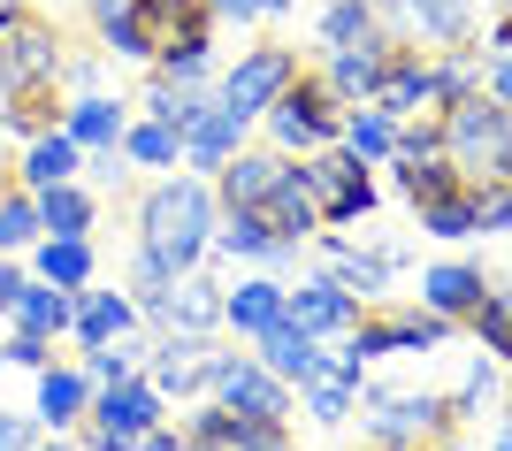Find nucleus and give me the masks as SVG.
<instances>
[{
    "mask_svg": "<svg viewBox=\"0 0 512 451\" xmlns=\"http://www.w3.org/2000/svg\"><path fill=\"white\" fill-rule=\"evenodd\" d=\"M436 123H444V161L467 176V184H505L512 176V108L505 100L459 92V100L436 108Z\"/></svg>",
    "mask_w": 512,
    "mask_h": 451,
    "instance_id": "nucleus-2",
    "label": "nucleus"
},
{
    "mask_svg": "<svg viewBox=\"0 0 512 451\" xmlns=\"http://www.w3.org/2000/svg\"><path fill=\"white\" fill-rule=\"evenodd\" d=\"M398 153H444V123H436V115H413V123H398Z\"/></svg>",
    "mask_w": 512,
    "mask_h": 451,
    "instance_id": "nucleus-47",
    "label": "nucleus"
},
{
    "mask_svg": "<svg viewBox=\"0 0 512 451\" xmlns=\"http://www.w3.org/2000/svg\"><path fill=\"white\" fill-rule=\"evenodd\" d=\"M291 8H299V0H260V16H291Z\"/></svg>",
    "mask_w": 512,
    "mask_h": 451,
    "instance_id": "nucleus-56",
    "label": "nucleus"
},
{
    "mask_svg": "<svg viewBox=\"0 0 512 451\" xmlns=\"http://www.w3.org/2000/svg\"><path fill=\"white\" fill-rule=\"evenodd\" d=\"M123 123H130L123 92H85V100H69V108H62V130H69V138H77L85 153L123 146Z\"/></svg>",
    "mask_w": 512,
    "mask_h": 451,
    "instance_id": "nucleus-28",
    "label": "nucleus"
},
{
    "mask_svg": "<svg viewBox=\"0 0 512 451\" xmlns=\"http://www.w3.org/2000/svg\"><path fill=\"white\" fill-rule=\"evenodd\" d=\"M367 451H406V444H367Z\"/></svg>",
    "mask_w": 512,
    "mask_h": 451,
    "instance_id": "nucleus-59",
    "label": "nucleus"
},
{
    "mask_svg": "<svg viewBox=\"0 0 512 451\" xmlns=\"http://www.w3.org/2000/svg\"><path fill=\"white\" fill-rule=\"evenodd\" d=\"M337 146L352 153V161H367V169H383L390 153H398V123H390L383 108H344V130Z\"/></svg>",
    "mask_w": 512,
    "mask_h": 451,
    "instance_id": "nucleus-37",
    "label": "nucleus"
},
{
    "mask_svg": "<svg viewBox=\"0 0 512 451\" xmlns=\"http://www.w3.org/2000/svg\"><path fill=\"white\" fill-rule=\"evenodd\" d=\"M184 451H291V421H237L230 406L199 398L184 421Z\"/></svg>",
    "mask_w": 512,
    "mask_h": 451,
    "instance_id": "nucleus-11",
    "label": "nucleus"
},
{
    "mask_svg": "<svg viewBox=\"0 0 512 451\" xmlns=\"http://www.w3.org/2000/svg\"><path fill=\"white\" fill-rule=\"evenodd\" d=\"M299 176L321 207V230H344V222H367L375 215V176L367 161H352L344 146H321V153H299Z\"/></svg>",
    "mask_w": 512,
    "mask_h": 451,
    "instance_id": "nucleus-6",
    "label": "nucleus"
},
{
    "mask_svg": "<svg viewBox=\"0 0 512 451\" xmlns=\"http://www.w3.org/2000/svg\"><path fill=\"white\" fill-rule=\"evenodd\" d=\"M260 130H268V146L276 153H321V146H337V130H344V100L337 85L321 77V69H299L291 85L276 92V108L260 115Z\"/></svg>",
    "mask_w": 512,
    "mask_h": 451,
    "instance_id": "nucleus-3",
    "label": "nucleus"
},
{
    "mask_svg": "<svg viewBox=\"0 0 512 451\" xmlns=\"http://www.w3.org/2000/svg\"><path fill=\"white\" fill-rule=\"evenodd\" d=\"M39 444V421L31 413H0V451H31Z\"/></svg>",
    "mask_w": 512,
    "mask_h": 451,
    "instance_id": "nucleus-49",
    "label": "nucleus"
},
{
    "mask_svg": "<svg viewBox=\"0 0 512 451\" xmlns=\"http://www.w3.org/2000/svg\"><path fill=\"white\" fill-rule=\"evenodd\" d=\"M138 451H184V429H169V421H161V429L138 436Z\"/></svg>",
    "mask_w": 512,
    "mask_h": 451,
    "instance_id": "nucleus-53",
    "label": "nucleus"
},
{
    "mask_svg": "<svg viewBox=\"0 0 512 451\" xmlns=\"http://www.w3.org/2000/svg\"><path fill=\"white\" fill-rule=\"evenodd\" d=\"M268 245H276V230H268V215L260 207H222V222H214V253L222 260H268Z\"/></svg>",
    "mask_w": 512,
    "mask_h": 451,
    "instance_id": "nucleus-38",
    "label": "nucleus"
},
{
    "mask_svg": "<svg viewBox=\"0 0 512 451\" xmlns=\"http://www.w3.org/2000/svg\"><path fill=\"white\" fill-rule=\"evenodd\" d=\"M299 406L314 429H344L352 413H360V367H344L337 352H329V367H321L314 383H299Z\"/></svg>",
    "mask_w": 512,
    "mask_h": 451,
    "instance_id": "nucleus-27",
    "label": "nucleus"
},
{
    "mask_svg": "<svg viewBox=\"0 0 512 451\" xmlns=\"http://www.w3.org/2000/svg\"><path fill=\"white\" fill-rule=\"evenodd\" d=\"M490 451H512V421H505V429H497V436H490Z\"/></svg>",
    "mask_w": 512,
    "mask_h": 451,
    "instance_id": "nucleus-58",
    "label": "nucleus"
},
{
    "mask_svg": "<svg viewBox=\"0 0 512 451\" xmlns=\"http://www.w3.org/2000/svg\"><path fill=\"white\" fill-rule=\"evenodd\" d=\"M31 451H77V444H69V436H46V444H31Z\"/></svg>",
    "mask_w": 512,
    "mask_h": 451,
    "instance_id": "nucleus-57",
    "label": "nucleus"
},
{
    "mask_svg": "<svg viewBox=\"0 0 512 451\" xmlns=\"http://www.w3.org/2000/svg\"><path fill=\"white\" fill-rule=\"evenodd\" d=\"M383 169H390V184H398V199H406V207H421V199H444L451 184H467V176L451 169L444 153H390Z\"/></svg>",
    "mask_w": 512,
    "mask_h": 451,
    "instance_id": "nucleus-34",
    "label": "nucleus"
},
{
    "mask_svg": "<svg viewBox=\"0 0 512 451\" xmlns=\"http://www.w3.org/2000/svg\"><path fill=\"white\" fill-rule=\"evenodd\" d=\"M467 329H474V344H482L490 360H512V291H505V283L482 291V306L467 314Z\"/></svg>",
    "mask_w": 512,
    "mask_h": 451,
    "instance_id": "nucleus-39",
    "label": "nucleus"
},
{
    "mask_svg": "<svg viewBox=\"0 0 512 451\" xmlns=\"http://www.w3.org/2000/svg\"><path fill=\"white\" fill-rule=\"evenodd\" d=\"M291 451H299V444H291Z\"/></svg>",
    "mask_w": 512,
    "mask_h": 451,
    "instance_id": "nucleus-61",
    "label": "nucleus"
},
{
    "mask_svg": "<svg viewBox=\"0 0 512 451\" xmlns=\"http://www.w3.org/2000/svg\"><path fill=\"white\" fill-rule=\"evenodd\" d=\"M138 322H146V314H138V299H130V291H77V322H69V337L77 344H115V337H138Z\"/></svg>",
    "mask_w": 512,
    "mask_h": 451,
    "instance_id": "nucleus-26",
    "label": "nucleus"
},
{
    "mask_svg": "<svg viewBox=\"0 0 512 451\" xmlns=\"http://www.w3.org/2000/svg\"><path fill=\"white\" fill-rule=\"evenodd\" d=\"M92 383H123V375H146V344L138 337H115V344H85V360H77Z\"/></svg>",
    "mask_w": 512,
    "mask_h": 451,
    "instance_id": "nucleus-42",
    "label": "nucleus"
},
{
    "mask_svg": "<svg viewBox=\"0 0 512 451\" xmlns=\"http://www.w3.org/2000/svg\"><path fill=\"white\" fill-rule=\"evenodd\" d=\"M283 299H291V283L283 276H237L230 291H222V329H237V337H260V329L283 322Z\"/></svg>",
    "mask_w": 512,
    "mask_h": 451,
    "instance_id": "nucleus-20",
    "label": "nucleus"
},
{
    "mask_svg": "<svg viewBox=\"0 0 512 451\" xmlns=\"http://www.w3.org/2000/svg\"><path fill=\"white\" fill-rule=\"evenodd\" d=\"M62 62H69L62 31H54L46 16H31V8L0 31V92H16V85H62Z\"/></svg>",
    "mask_w": 512,
    "mask_h": 451,
    "instance_id": "nucleus-10",
    "label": "nucleus"
},
{
    "mask_svg": "<svg viewBox=\"0 0 512 451\" xmlns=\"http://www.w3.org/2000/svg\"><path fill=\"white\" fill-rule=\"evenodd\" d=\"M398 46H406L398 31H367V39H352V46H329V69H321V77L337 85V100H344V108H367Z\"/></svg>",
    "mask_w": 512,
    "mask_h": 451,
    "instance_id": "nucleus-14",
    "label": "nucleus"
},
{
    "mask_svg": "<svg viewBox=\"0 0 512 451\" xmlns=\"http://www.w3.org/2000/svg\"><path fill=\"white\" fill-rule=\"evenodd\" d=\"M413 222H421V237H444V245L482 237V184H451L444 199H421V207H413Z\"/></svg>",
    "mask_w": 512,
    "mask_h": 451,
    "instance_id": "nucleus-29",
    "label": "nucleus"
},
{
    "mask_svg": "<svg viewBox=\"0 0 512 451\" xmlns=\"http://www.w3.org/2000/svg\"><path fill=\"white\" fill-rule=\"evenodd\" d=\"M0 367H31V375H39V367H54V337H31V329H16V337L0 344Z\"/></svg>",
    "mask_w": 512,
    "mask_h": 451,
    "instance_id": "nucleus-46",
    "label": "nucleus"
},
{
    "mask_svg": "<svg viewBox=\"0 0 512 451\" xmlns=\"http://www.w3.org/2000/svg\"><path fill=\"white\" fill-rule=\"evenodd\" d=\"M490 390H497V367H490V352H474V360L459 367V383L444 390V406H451V421H474V413L490 406Z\"/></svg>",
    "mask_w": 512,
    "mask_h": 451,
    "instance_id": "nucleus-43",
    "label": "nucleus"
},
{
    "mask_svg": "<svg viewBox=\"0 0 512 451\" xmlns=\"http://www.w3.org/2000/svg\"><path fill=\"white\" fill-rule=\"evenodd\" d=\"M253 360L268 367V375H283V383L299 390V383H314L321 367H329V344H321V337H306L299 322H276V329H260V337H253Z\"/></svg>",
    "mask_w": 512,
    "mask_h": 451,
    "instance_id": "nucleus-17",
    "label": "nucleus"
},
{
    "mask_svg": "<svg viewBox=\"0 0 512 451\" xmlns=\"http://www.w3.org/2000/svg\"><path fill=\"white\" fill-rule=\"evenodd\" d=\"M69 108V92L62 85H16V92H0V123L23 130V138H39V130H54Z\"/></svg>",
    "mask_w": 512,
    "mask_h": 451,
    "instance_id": "nucleus-36",
    "label": "nucleus"
},
{
    "mask_svg": "<svg viewBox=\"0 0 512 451\" xmlns=\"http://www.w3.org/2000/svg\"><path fill=\"white\" fill-rule=\"evenodd\" d=\"M214 23H260V0H207Z\"/></svg>",
    "mask_w": 512,
    "mask_h": 451,
    "instance_id": "nucleus-51",
    "label": "nucleus"
},
{
    "mask_svg": "<svg viewBox=\"0 0 512 451\" xmlns=\"http://www.w3.org/2000/svg\"><path fill=\"white\" fill-rule=\"evenodd\" d=\"M367 31H383V8L375 0H329L321 8V46H352Z\"/></svg>",
    "mask_w": 512,
    "mask_h": 451,
    "instance_id": "nucleus-41",
    "label": "nucleus"
},
{
    "mask_svg": "<svg viewBox=\"0 0 512 451\" xmlns=\"http://www.w3.org/2000/svg\"><path fill=\"white\" fill-rule=\"evenodd\" d=\"M299 46H245L230 69H222V85H214V100L230 115H245V123H260V115L276 108V92L299 77Z\"/></svg>",
    "mask_w": 512,
    "mask_h": 451,
    "instance_id": "nucleus-7",
    "label": "nucleus"
},
{
    "mask_svg": "<svg viewBox=\"0 0 512 451\" xmlns=\"http://www.w3.org/2000/svg\"><path fill=\"white\" fill-rule=\"evenodd\" d=\"M428 62H436V92H444V100L482 92V54H474V46H436Z\"/></svg>",
    "mask_w": 512,
    "mask_h": 451,
    "instance_id": "nucleus-44",
    "label": "nucleus"
},
{
    "mask_svg": "<svg viewBox=\"0 0 512 451\" xmlns=\"http://www.w3.org/2000/svg\"><path fill=\"white\" fill-rule=\"evenodd\" d=\"M482 291H490V276H482L474 260H436V268H421V306L444 314V322H467L474 306H482Z\"/></svg>",
    "mask_w": 512,
    "mask_h": 451,
    "instance_id": "nucleus-23",
    "label": "nucleus"
},
{
    "mask_svg": "<svg viewBox=\"0 0 512 451\" xmlns=\"http://www.w3.org/2000/svg\"><path fill=\"white\" fill-rule=\"evenodd\" d=\"M367 108H383L390 123H413V115H436L444 108V92H436V62H428L421 46H398L383 69V85H375V100Z\"/></svg>",
    "mask_w": 512,
    "mask_h": 451,
    "instance_id": "nucleus-13",
    "label": "nucleus"
},
{
    "mask_svg": "<svg viewBox=\"0 0 512 451\" xmlns=\"http://www.w3.org/2000/svg\"><path fill=\"white\" fill-rule=\"evenodd\" d=\"M283 169H291V153H276V146H237L230 161H222V176H214V199H222V207H260V199L276 192Z\"/></svg>",
    "mask_w": 512,
    "mask_h": 451,
    "instance_id": "nucleus-19",
    "label": "nucleus"
},
{
    "mask_svg": "<svg viewBox=\"0 0 512 451\" xmlns=\"http://www.w3.org/2000/svg\"><path fill=\"white\" fill-rule=\"evenodd\" d=\"M39 199V230L46 237H92V222H100V199L69 176V184H46V192H31Z\"/></svg>",
    "mask_w": 512,
    "mask_h": 451,
    "instance_id": "nucleus-33",
    "label": "nucleus"
},
{
    "mask_svg": "<svg viewBox=\"0 0 512 451\" xmlns=\"http://www.w3.org/2000/svg\"><path fill=\"white\" fill-rule=\"evenodd\" d=\"M169 421V398L146 383V375H123V383H92V406L77 421V444L85 451H138V436Z\"/></svg>",
    "mask_w": 512,
    "mask_h": 451,
    "instance_id": "nucleus-4",
    "label": "nucleus"
},
{
    "mask_svg": "<svg viewBox=\"0 0 512 451\" xmlns=\"http://www.w3.org/2000/svg\"><path fill=\"white\" fill-rule=\"evenodd\" d=\"M8 314H16V329H31V337H69V322H77V291L23 276V291H16Z\"/></svg>",
    "mask_w": 512,
    "mask_h": 451,
    "instance_id": "nucleus-31",
    "label": "nucleus"
},
{
    "mask_svg": "<svg viewBox=\"0 0 512 451\" xmlns=\"http://www.w3.org/2000/svg\"><path fill=\"white\" fill-rule=\"evenodd\" d=\"M62 92H69V100L107 92V54H69V62H62Z\"/></svg>",
    "mask_w": 512,
    "mask_h": 451,
    "instance_id": "nucleus-45",
    "label": "nucleus"
},
{
    "mask_svg": "<svg viewBox=\"0 0 512 451\" xmlns=\"http://www.w3.org/2000/svg\"><path fill=\"white\" fill-rule=\"evenodd\" d=\"M39 199L23 192V184H0V253H31L39 245Z\"/></svg>",
    "mask_w": 512,
    "mask_h": 451,
    "instance_id": "nucleus-40",
    "label": "nucleus"
},
{
    "mask_svg": "<svg viewBox=\"0 0 512 451\" xmlns=\"http://www.w3.org/2000/svg\"><path fill=\"white\" fill-rule=\"evenodd\" d=\"M490 54H512V16H497V23H490Z\"/></svg>",
    "mask_w": 512,
    "mask_h": 451,
    "instance_id": "nucleus-54",
    "label": "nucleus"
},
{
    "mask_svg": "<svg viewBox=\"0 0 512 451\" xmlns=\"http://www.w3.org/2000/svg\"><path fill=\"white\" fill-rule=\"evenodd\" d=\"M123 161H130V169H146V176H176V169H184V130L153 123V115H130V123H123Z\"/></svg>",
    "mask_w": 512,
    "mask_h": 451,
    "instance_id": "nucleus-32",
    "label": "nucleus"
},
{
    "mask_svg": "<svg viewBox=\"0 0 512 451\" xmlns=\"http://www.w3.org/2000/svg\"><path fill=\"white\" fill-rule=\"evenodd\" d=\"M153 329H192V337H214L222 329V283L207 276V260L199 268H184V276L161 291V306H146Z\"/></svg>",
    "mask_w": 512,
    "mask_h": 451,
    "instance_id": "nucleus-15",
    "label": "nucleus"
},
{
    "mask_svg": "<svg viewBox=\"0 0 512 451\" xmlns=\"http://www.w3.org/2000/svg\"><path fill=\"white\" fill-rule=\"evenodd\" d=\"M69 176H85V146H77L62 123L39 130V138H23V161H16L23 192H46V184H69Z\"/></svg>",
    "mask_w": 512,
    "mask_h": 451,
    "instance_id": "nucleus-22",
    "label": "nucleus"
},
{
    "mask_svg": "<svg viewBox=\"0 0 512 451\" xmlns=\"http://www.w3.org/2000/svg\"><path fill=\"white\" fill-rule=\"evenodd\" d=\"M360 306H367V299H352V291H344V283L329 276V268H314V276H299V283H291V299H283V322H299L306 337L337 344L344 329L360 322Z\"/></svg>",
    "mask_w": 512,
    "mask_h": 451,
    "instance_id": "nucleus-12",
    "label": "nucleus"
},
{
    "mask_svg": "<svg viewBox=\"0 0 512 451\" xmlns=\"http://www.w3.org/2000/svg\"><path fill=\"white\" fill-rule=\"evenodd\" d=\"M16 291H23V268H16V253H0V314L16 306Z\"/></svg>",
    "mask_w": 512,
    "mask_h": 451,
    "instance_id": "nucleus-52",
    "label": "nucleus"
},
{
    "mask_svg": "<svg viewBox=\"0 0 512 451\" xmlns=\"http://www.w3.org/2000/svg\"><path fill=\"white\" fill-rule=\"evenodd\" d=\"M360 421L367 444H406V451H428L444 429H459L444 390H375V383H360Z\"/></svg>",
    "mask_w": 512,
    "mask_h": 451,
    "instance_id": "nucleus-5",
    "label": "nucleus"
},
{
    "mask_svg": "<svg viewBox=\"0 0 512 451\" xmlns=\"http://www.w3.org/2000/svg\"><path fill=\"white\" fill-rule=\"evenodd\" d=\"M497 230H512V176L482 184V237H497Z\"/></svg>",
    "mask_w": 512,
    "mask_h": 451,
    "instance_id": "nucleus-48",
    "label": "nucleus"
},
{
    "mask_svg": "<svg viewBox=\"0 0 512 451\" xmlns=\"http://www.w3.org/2000/svg\"><path fill=\"white\" fill-rule=\"evenodd\" d=\"M390 16L413 31V46H474V0H398Z\"/></svg>",
    "mask_w": 512,
    "mask_h": 451,
    "instance_id": "nucleus-24",
    "label": "nucleus"
},
{
    "mask_svg": "<svg viewBox=\"0 0 512 451\" xmlns=\"http://www.w3.org/2000/svg\"><path fill=\"white\" fill-rule=\"evenodd\" d=\"M207 398H214V406H230L237 421H291V406H299V390L283 383V375H268L253 352H222Z\"/></svg>",
    "mask_w": 512,
    "mask_h": 451,
    "instance_id": "nucleus-8",
    "label": "nucleus"
},
{
    "mask_svg": "<svg viewBox=\"0 0 512 451\" xmlns=\"http://www.w3.org/2000/svg\"><path fill=\"white\" fill-rule=\"evenodd\" d=\"M85 16H92V31H100V54H107V62H153L130 0H85Z\"/></svg>",
    "mask_w": 512,
    "mask_h": 451,
    "instance_id": "nucleus-35",
    "label": "nucleus"
},
{
    "mask_svg": "<svg viewBox=\"0 0 512 451\" xmlns=\"http://www.w3.org/2000/svg\"><path fill=\"white\" fill-rule=\"evenodd\" d=\"M260 215H268V230H276L283 245H314V237H321V207H314V192H306L299 161L276 176V192L260 199Z\"/></svg>",
    "mask_w": 512,
    "mask_h": 451,
    "instance_id": "nucleus-25",
    "label": "nucleus"
},
{
    "mask_svg": "<svg viewBox=\"0 0 512 451\" xmlns=\"http://www.w3.org/2000/svg\"><path fill=\"white\" fill-rule=\"evenodd\" d=\"M92 406V375L85 367H39V398H31V421L46 436H69Z\"/></svg>",
    "mask_w": 512,
    "mask_h": 451,
    "instance_id": "nucleus-21",
    "label": "nucleus"
},
{
    "mask_svg": "<svg viewBox=\"0 0 512 451\" xmlns=\"http://www.w3.org/2000/svg\"><path fill=\"white\" fill-rule=\"evenodd\" d=\"M245 130H253L245 115H230L222 100H207V108H199V123L184 130V169L214 184V176H222V161H230V153L245 146Z\"/></svg>",
    "mask_w": 512,
    "mask_h": 451,
    "instance_id": "nucleus-18",
    "label": "nucleus"
},
{
    "mask_svg": "<svg viewBox=\"0 0 512 451\" xmlns=\"http://www.w3.org/2000/svg\"><path fill=\"white\" fill-rule=\"evenodd\" d=\"M214 222H222V199H214L207 176L192 169L153 176L146 199H138V253H153L169 276H184L214 253Z\"/></svg>",
    "mask_w": 512,
    "mask_h": 451,
    "instance_id": "nucleus-1",
    "label": "nucleus"
},
{
    "mask_svg": "<svg viewBox=\"0 0 512 451\" xmlns=\"http://www.w3.org/2000/svg\"><path fill=\"white\" fill-rule=\"evenodd\" d=\"M214 337H192V329H161V337L146 344V383L161 390V398H176V406H192V398H207L214 383Z\"/></svg>",
    "mask_w": 512,
    "mask_h": 451,
    "instance_id": "nucleus-9",
    "label": "nucleus"
},
{
    "mask_svg": "<svg viewBox=\"0 0 512 451\" xmlns=\"http://www.w3.org/2000/svg\"><path fill=\"white\" fill-rule=\"evenodd\" d=\"M31 276L62 283V291H85V283L100 276V253H92V237H39V245H31Z\"/></svg>",
    "mask_w": 512,
    "mask_h": 451,
    "instance_id": "nucleus-30",
    "label": "nucleus"
},
{
    "mask_svg": "<svg viewBox=\"0 0 512 451\" xmlns=\"http://www.w3.org/2000/svg\"><path fill=\"white\" fill-rule=\"evenodd\" d=\"M497 16H512V0H497Z\"/></svg>",
    "mask_w": 512,
    "mask_h": 451,
    "instance_id": "nucleus-60",
    "label": "nucleus"
},
{
    "mask_svg": "<svg viewBox=\"0 0 512 451\" xmlns=\"http://www.w3.org/2000/svg\"><path fill=\"white\" fill-rule=\"evenodd\" d=\"M314 245H321V268H329V276H337L344 291H352V299H375V291H383V283L398 276V268H406V245L360 253V245H352V237H337V230H321Z\"/></svg>",
    "mask_w": 512,
    "mask_h": 451,
    "instance_id": "nucleus-16",
    "label": "nucleus"
},
{
    "mask_svg": "<svg viewBox=\"0 0 512 451\" xmlns=\"http://www.w3.org/2000/svg\"><path fill=\"white\" fill-rule=\"evenodd\" d=\"M23 8H31V0H0V31H8V23H16Z\"/></svg>",
    "mask_w": 512,
    "mask_h": 451,
    "instance_id": "nucleus-55",
    "label": "nucleus"
},
{
    "mask_svg": "<svg viewBox=\"0 0 512 451\" xmlns=\"http://www.w3.org/2000/svg\"><path fill=\"white\" fill-rule=\"evenodd\" d=\"M482 92L512 108V54H490V62H482Z\"/></svg>",
    "mask_w": 512,
    "mask_h": 451,
    "instance_id": "nucleus-50",
    "label": "nucleus"
}]
</instances>
